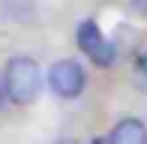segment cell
<instances>
[{"mask_svg": "<svg viewBox=\"0 0 147 144\" xmlns=\"http://www.w3.org/2000/svg\"><path fill=\"white\" fill-rule=\"evenodd\" d=\"M6 96L15 105H33L42 93V66L27 54H15L3 66Z\"/></svg>", "mask_w": 147, "mask_h": 144, "instance_id": "cell-1", "label": "cell"}, {"mask_svg": "<svg viewBox=\"0 0 147 144\" xmlns=\"http://www.w3.org/2000/svg\"><path fill=\"white\" fill-rule=\"evenodd\" d=\"M75 42L78 48H81V54L87 57L93 66H111L117 57V48L105 39V33L99 30V24L93 21V18H84L81 24H78V33H75Z\"/></svg>", "mask_w": 147, "mask_h": 144, "instance_id": "cell-2", "label": "cell"}, {"mask_svg": "<svg viewBox=\"0 0 147 144\" xmlns=\"http://www.w3.org/2000/svg\"><path fill=\"white\" fill-rule=\"evenodd\" d=\"M87 84V75H84V66L72 57H63V60L51 63L48 69V87L51 93L60 96V99H78Z\"/></svg>", "mask_w": 147, "mask_h": 144, "instance_id": "cell-3", "label": "cell"}, {"mask_svg": "<svg viewBox=\"0 0 147 144\" xmlns=\"http://www.w3.org/2000/svg\"><path fill=\"white\" fill-rule=\"evenodd\" d=\"M108 144H147V123L141 117H123L108 132Z\"/></svg>", "mask_w": 147, "mask_h": 144, "instance_id": "cell-4", "label": "cell"}, {"mask_svg": "<svg viewBox=\"0 0 147 144\" xmlns=\"http://www.w3.org/2000/svg\"><path fill=\"white\" fill-rule=\"evenodd\" d=\"M33 9H36V0H0V12L12 21H21V18H30Z\"/></svg>", "mask_w": 147, "mask_h": 144, "instance_id": "cell-5", "label": "cell"}, {"mask_svg": "<svg viewBox=\"0 0 147 144\" xmlns=\"http://www.w3.org/2000/svg\"><path fill=\"white\" fill-rule=\"evenodd\" d=\"M132 81H135L141 90H147V51L138 54L135 63H132Z\"/></svg>", "mask_w": 147, "mask_h": 144, "instance_id": "cell-6", "label": "cell"}, {"mask_svg": "<svg viewBox=\"0 0 147 144\" xmlns=\"http://www.w3.org/2000/svg\"><path fill=\"white\" fill-rule=\"evenodd\" d=\"M129 6H132V12H135V15L147 18V0H129Z\"/></svg>", "mask_w": 147, "mask_h": 144, "instance_id": "cell-7", "label": "cell"}, {"mask_svg": "<svg viewBox=\"0 0 147 144\" xmlns=\"http://www.w3.org/2000/svg\"><path fill=\"white\" fill-rule=\"evenodd\" d=\"M6 102H9V96H6V84H3V75H0V111L6 108Z\"/></svg>", "mask_w": 147, "mask_h": 144, "instance_id": "cell-8", "label": "cell"}, {"mask_svg": "<svg viewBox=\"0 0 147 144\" xmlns=\"http://www.w3.org/2000/svg\"><path fill=\"white\" fill-rule=\"evenodd\" d=\"M90 144H108V141H105V138H93Z\"/></svg>", "mask_w": 147, "mask_h": 144, "instance_id": "cell-9", "label": "cell"}, {"mask_svg": "<svg viewBox=\"0 0 147 144\" xmlns=\"http://www.w3.org/2000/svg\"><path fill=\"white\" fill-rule=\"evenodd\" d=\"M57 144H78V141H72V138H69V141H57Z\"/></svg>", "mask_w": 147, "mask_h": 144, "instance_id": "cell-10", "label": "cell"}]
</instances>
